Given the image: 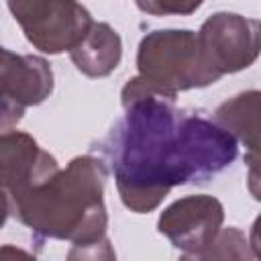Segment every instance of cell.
I'll use <instances>...</instances> for the list:
<instances>
[{
  "label": "cell",
  "instance_id": "1",
  "mask_svg": "<svg viewBox=\"0 0 261 261\" xmlns=\"http://www.w3.org/2000/svg\"><path fill=\"white\" fill-rule=\"evenodd\" d=\"M124 116L102 143L122 204L153 212L175 186L202 184L237 159V139L198 112L177 108L141 75L122 88Z\"/></svg>",
  "mask_w": 261,
  "mask_h": 261
},
{
  "label": "cell",
  "instance_id": "2",
  "mask_svg": "<svg viewBox=\"0 0 261 261\" xmlns=\"http://www.w3.org/2000/svg\"><path fill=\"white\" fill-rule=\"evenodd\" d=\"M106 165L94 155L73 157L20 196L12 214L41 239L71 241L69 259H114L106 237Z\"/></svg>",
  "mask_w": 261,
  "mask_h": 261
},
{
  "label": "cell",
  "instance_id": "3",
  "mask_svg": "<svg viewBox=\"0 0 261 261\" xmlns=\"http://www.w3.org/2000/svg\"><path fill=\"white\" fill-rule=\"evenodd\" d=\"M139 75L167 98L177 92L206 88L222 75L206 55L196 31L157 29L147 33L137 51Z\"/></svg>",
  "mask_w": 261,
  "mask_h": 261
},
{
  "label": "cell",
  "instance_id": "4",
  "mask_svg": "<svg viewBox=\"0 0 261 261\" xmlns=\"http://www.w3.org/2000/svg\"><path fill=\"white\" fill-rule=\"evenodd\" d=\"M27 41L49 55L71 51L94 24L90 10L77 0H6Z\"/></svg>",
  "mask_w": 261,
  "mask_h": 261
},
{
  "label": "cell",
  "instance_id": "5",
  "mask_svg": "<svg viewBox=\"0 0 261 261\" xmlns=\"http://www.w3.org/2000/svg\"><path fill=\"white\" fill-rule=\"evenodd\" d=\"M53 92V69L39 55L14 53L0 45V128L18 124L29 106Z\"/></svg>",
  "mask_w": 261,
  "mask_h": 261
},
{
  "label": "cell",
  "instance_id": "6",
  "mask_svg": "<svg viewBox=\"0 0 261 261\" xmlns=\"http://www.w3.org/2000/svg\"><path fill=\"white\" fill-rule=\"evenodd\" d=\"M222 222V204L214 196L196 194L169 204L159 214L157 230L181 251L184 259H198V255L212 245Z\"/></svg>",
  "mask_w": 261,
  "mask_h": 261
},
{
  "label": "cell",
  "instance_id": "7",
  "mask_svg": "<svg viewBox=\"0 0 261 261\" xmlns=\"http://www.w3.org/2000/svg\"><path fill=\"white\" fill-rule=\"evenodd\" d=\"M202 47L220 75L251 67L259 57V20L237 12H214L198 31Z\"/></svg>",
  "mask_w": 261,
  "mask_h": 261
},
{
  "label": "cell",
  "instance_id": "8",
  "mask_svg": "<svg viewBox=\"0 0 261 261\" xmlns=\"http://www.w3.org/2000/svg\"><path fill=\"white\" fill-rule=\"evenodd\" d=\"M59 169L57 159L24 130L0 128V186L10 200Z\"/></svg>",
  "mask_w": 261,
  "mask_h": 261
},
{
  "label": "cell",
  "instance_id": "9",
  "mask_svg": "<svg viewBox=\"0 0 261 261\" xmlns=\"http://www.w3.org/2000/svg\"><path fill=\"white\" fill-rule=\"evenodd\" d=\"M259 98L257 90H247L237 94L234 98L220 104L214 112V120L226 128L237 143L241 141L247 147V163H249V188L255 200H259L257 190V163H259Z\"/></svg>",
  "mask_w": 261,
  "mask_h": 261
},
{
  "label": "cell",
  "instance_id": "10",
  "mask_svg": "<svg viewBox=\"0 0 261 261\" xmlns=\"http://www.w3.org/2000/svg\"><path fill=\"white\" fill-rule=\"evenodd\" d=\"M69 57L80 73L88 77H106L122 59L120 35L106 22H94L84 39L69 51Z\"/></svg>",
  "mask_w": 261,
  "mask_h": 261
},
{
  "label": "cell",
  "instance_id": "11",
  "mask_svg": "<svg viewBox=\"0 0 261 261\" xmlns=\"http://www.w3.org/2000/svg\"><path fill=\"white\" fill-rule=\"evenodd\" d=\"M245 257H251L249 243L245 234L234 226L220 228L212 245L198 255V259H245Z\"/></svg>",
  "mask_w": 261,
  "mask_h": 261
},
{
  "label": "cell",
  "instance_id": "12",
  "mask_svg": "<svg viewBox=\"0 0 261 261\" xmlns=\"http://www.w3.org/2000/svg\"><path fill=\"white\" fill-rule=\"evenodd\" d=\"M141 12L153 16H186L196 12L204 0H135Z\"/></svg>",
  "mask_w": 261,
  "mask_h": 261
},
{
  "label": "cell",
  "instance_id": "13",
  "mask_svg": "<svg viewBox=\"0 0 261 261\" xmlns=\"http://www.w3.org/2000/svg\"><path fill=\"white\" fill-rule=\"evenodd\" d=\"M12 214V200H10V194L4 186H0V228L4 226L6 218Z\"/></svg>",
  "mask_w": 261,
  "mask_h": 261
},
{
  "label": "cell",
  "instance_id": "14",
  "mask_svg": "<svg viewBox=\"0 0 261 261\" xmlns=\"http://www.w3.org/2000/svg\"><path fill=\"white\" fill-rule=\"evenodd\" d=\"M0 257H29V253L20 251V249H14L10 245H4V247H0Z\"/></svg>",
  "mask_w": 261,
  "mask_h": 261
}]
</instances>
